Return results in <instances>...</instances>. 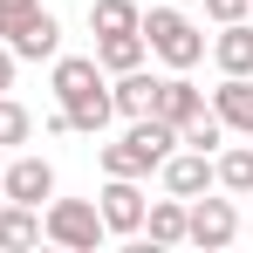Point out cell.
I'll return each instance as SVG.
<instances>
[{
  "label": "cell",
  "instance_id": "6da1fadb",
  "mask_svg": "<svg viewBox=\"0 0 253 253\" xmlns=\"http://www.w3.org/2000/svg\"><path fill=\"white\" fill-rule=\"evenodd\" d=\"M178 151V124L165 117H130V130L117 144H103V178H151Z\"/></svg>",
  "mask_w": 253,
  "mask_h": 253
},
{
  "label": "cell",
  "instance_id": "7a4b0ae2",
  "mask_svg": "<svg viewBox=\"0 0 253 253\" xmlns=\"http://www.w3.org/2000/svg\"><path fill=\"white\" fill-rule=\"evenodd\" d=\"M137 35H144V48H151L165 69H199V62H206V35L185 21V7H178V0L151 7V14L137 21Z\"/></svg>",
  "mask_w": 253,
  "mask_h": 253
},
{
  "label": "cell",
  "instance_id": "3957f363",
  "mask_svg": "<svg viewBox=\"0 0 253 253\" xmlns=\"http://www.w3.org/2000/svg\"><path fill=\"white\" fill-rule=\"evenodd\" d=\"M42 240H55V247H69V253H96L110 233H103L96 199H48V212H42Z\"/></svg>",
  "mask_w": 253,
  "mask_h": 253
},
{
  "label": "cell",
  "instance_id": "277c9868",
  "mask_svg": "<svg viewBox=\"0 0 253 253\" xmlns=\"http://www.w3.org/2000/svg\"><path fill=\"white\" fill-rule=\"evenodd\" d=\"M185 240L192 247H206V253H219V247H233L240 240V206L233 199H185Z\"/></svg>",
  "mask_w": 253,
  "mask_h": 253
},
{
  "label": "cell",
  "instance_id": "5b68a950",
  "mask_svg": "<svg viewBox=\"0 0 253 253\" xmlns=\"http://www.w3.org/2000/svg\"><path fill=\"white\" fill-rule=\"evenodd\" d=\"M144 192H137V178H110L103 192H96V212H103V233L110 240H137L144 233Z\"/></svg>",
  "mask_w": 253,
  "mask_h": 253
},
{
  "label": "cell",
  "instance_id": "8992f818",
  "mask_svg": "<svg viewBox=\"0 0 253 253\" xmlns=\"http://www.w3.org/2000/svg\"><path fill=\"white\" fill-rule=\"evenodd\" d=\"M199 110H206V89L192 83V69H171V76H158V89H151V117L185 124V117H199Z\"/></svg>",
  "mask_w": 253,
  "mask_h": 253
},
{
  "label": "cell",
  "instance_id": "52a82bcc",
  "mask_svg": "<svg viewBox=\"0 0 253 253\" xmlns=\"http://www.w3.org/2000/svg\"><path fill=\"white\" fill-rule=\"evenodd\" d=\"M0 192L14 206H42V199H55V165L48 158H14V165H0Z\"/></svg>",
  "mask_w": 253,
  "mask_h": 253
},
{
  "label": "cell",
  "instance_id": "ba28073f",
  "mask_svg": "<svg viewBox=\"0 0 253 253\" xmlns=\"http://www.w3.org/2000/svg\"><path fill=\"white\" fill-rule=\"evenodd\" d=\"M158 178H165L171 199H199V192H212V151H171L165 165H158Z\"/></svg>",
  "mask_w": 253,
  "mask_h": 253
},
{
  "label": "cell",
  "instance_id": "9c48e42d",
  "mask_svg": "<svg viewBox=\"0 0 253 253\" xmlns=\"http://www.w3.org/2000/svg\"><path fill=\"white\" fill-rule=\"evenodd\" d=\"M7 48H14L21 62H55V55H62V21H55L48 7H35V14L7 35Z\"/></svg>",
  "mask_w": 253,
  "mask_h": 253
},
{
  "label": "cell",
  "instance_id": "30bf717a",
  "mask_svg": "<svg viewBox=\"0 0 253 253\" xmlns=\"http://www.w3.org/2000/svg\"><path fill=\"white\" fill-rule=\"evenodd\" d=\"M212 117L233 130V137H253V76H226L212 89Z\"/></svg>",
  "mask_w": 253,
  "mask_h": 253
},
{
  "label": "cell",
  "instance_id": "8fae6325",
  "mask_svg": "<svg viewBox=\"0 0 253 253\" xmlns=\"http://www.w3.org/2000/svg\"><path fill=\"white\" fill-rule=\"evenodd\" d=\"M48 89H55V103H76V96H89V89H103L96 55H55V76H48Z\"/></svg>",
  "mask_w": 253,
  "mask_h": 253
},
{
  "label": "cell",
  "instance_id": "7c38bea8",
  "mask_svg": "<svg viewBox=\"0 0 253 253\" xmlns=\"http://www.w3.org/2000/svg\"><path fill=\"white\" fill-rule=\"evenodd\" d=\"M212 62H219V76H253V28L247 21H226L212 35Z\"/></svg>",
  "mask_w": 253,
  "mask_h": 253
},
{
  "label": "cell",
  "instance_id": "4fadbf2b",
  "mask_svg": "<svg viewBox=\"0 0 253 253\" xmlns=\"http://www.w3.org/2000/svg\"><path fill=\"white\" fill-rule=\"evenodd\" d=\"M144 240L151 247H185V199H151L144 206Z\"/></svg>",
  "mask_w": 253,
  "mask_h": 253
},
{
  "label": "cell",
  "instance_id": "5bb4252c",
  "mask_svg": "<svg viewBox=\"0 0 253 253\" xmlns=\"http://www.w3.org/2000/svg\"><path fill=\"white\" fill-rule=\"evenodd\" d=\"M212 185H219V192H233V199H253V144L212 151Z\"/></svg>",
  "mask_w": 253,
  "mask_h": 253
},
{
  "label": "cell",
  "instance_id": "9a60e30c",
  "mask_svg": "<svg viewBox=\"0 0 253 253\" xmlns=\"http://www.w3.org/2000/svg\"><path fill=\"white\" fill-rule=\"evenodd\" d=\"M144 55H151V48H144V35H137V28H130V35H96V69H103V76L144 69Z\"/></svg>",
  "mask_w": 253,
  "mask_h": 253
},
{
  "label": "cell",
  "instance_id": "2e32d148",
  "mask_svg": "<svg viewBox=\"0 0 253 253\" xmlns=\"http://www.w3.org/2000/svg\"><path fill=\"white\" fill-rule=\"evenodd\" d=\"M151 89H158V76H144V69H124L117 83H110V110L117 117H151Z\"/></svg>",
  "mask_w": 253,
  "mask_h": 253
},
{
  "label": "cell",
  "instance_id": "e0dca14e",
  "mask_svg": "<svg viewBox=\"0 0 253 253\" xmlns=\"http://www.w3.org/2000/svg\"><path fill=\"white\" fill-rule=\"evenodd\" d=\"M0 247L21 253V247H42V206H0Z\"/></svg>",
  "mask_w": 253,
  "mask_h": 253
},
{
  "label": "cell",
  "instance_id": "ac0fdd59",
  "mask_svg": "<svg viewBox=\"0 0 253 253\" xmlns=\"http://www.w3.org/2000/svg\"><path fill=\"white\" fill-rule=\"evenodd\" d=\"M62 110H69V130H83V137H103L110 117H117V110H110V89H89L76 103H62Z\"/></svg>",
  "mask_w": 253,
  "mask_h": 253
},
{
  "label": "cell",
  "instance_id": "d6986e66",
  "mask_svg": "<svg viewBox=\"0 0 253 253\" xmlns=\"http://www.w3.org/2000/svg\"><path fill=\"white\" fill-rule=\"evenodd\" d=\"M144 14H137V0H89V28L96 35H130Z\"/></svg>",
  "mask_w": 253,
  "mask_h": 253
},
{
  "label": "cell",
  "instance_id": "ffe728a7",
  "mask_svg": "<svg viewBox=\"0 0 253 253\" xmlns=\"http://www.w3.org/2000/svg\"><path fill=\"white\" fill-rule=\"evenodd\" d=\"M178 144H192V151H219V144H226V124L212 117V103L199 110V117H185V124H178Z\"/></svg>",
  "mask_w": 253,
  "mask_h": 253
},
{
  "label": "cell",
  "instance_id": "44dd1931",
  "mask_svg": "<svg viewBox=\"0 0 253 253\" xmlns=\"http://www.w3.org/2000/svg\"><path fill=\"white\" fill-rule=\"evenodd\" d=\"M28 130H35V117H28V110H21V103L0 89V144L14 151V144H28Z\"/></svg>",
  "mask_w": 253,
  "mask_h": 253
},
{
  "label": "cell",
  "instance_id": "7402d4cb",
  "mask_svg": "<svg viewBox=\"0 0 253 253\" xmlns=\"http://www.w3.org/2000/svg\"><path fill=\"white\" fill-rule=\"evenodd\" d=\"M199 7H206V21H219V28H226V21H247V14H253V0H199Z\"/></svg>",
  "mask_w": 253,
  "mask_h": 253
},
{
  "label": "cell",
  "instance_id": "603a6c76",
  "mask_svg": "<svg viewBox=\"0 0 253 253\" xmlns=\"http://www.w3.org/2000/svg\"><path fill=\"white\" fill-rule=\"evenodd\" d=\"M35 7H42V0H0V42H7V35H14V28H21Z\"/></svg>",
  "mask_w": 253,
  "mask_h": 253
},
{
  "label": "cell",
  "instance_id": "cb8c5ba5",
  "mask_svg": "<svg viewBox=\"0 0 253 253\" xmlns=\"http://www.w3.org/2000/svg\"><path fill=\"white\" fill-rule=\"evenodd\" d=\"M14 69H21V55H14V48L0 42V89H14Z\"/></svg>",
  "mask_w": 253,
  "mask_h": 253
},
{
  "label": "cell",
  "instance_id": "d4e9b609",
  "mask_svg": "<svg viewBox=\"0 0 253 253\" xmlns=\"http://www.w3.org/2000/svg\"><path fill=\"white\" fill-rule=\"evenodd\" d=\"M0 165H7V144H0Z\"/></svg>",
  "mask_w": 253,
  "mask_h": 253
},
{
  "label": "cell",
  "instance_id": "484cf974",
  "mask_svg": "<svg viewBox=\"0 0 253 253\" xmlns=\"http://www.w3.org/2000/svg\"><path fill=\"white\" fill-rule=\"evenodd\" d=\"M178 7H192V0H178Z\"/></svg>",
  "mask_w": 253,
  "mask_h": 253
}]
</instances>
